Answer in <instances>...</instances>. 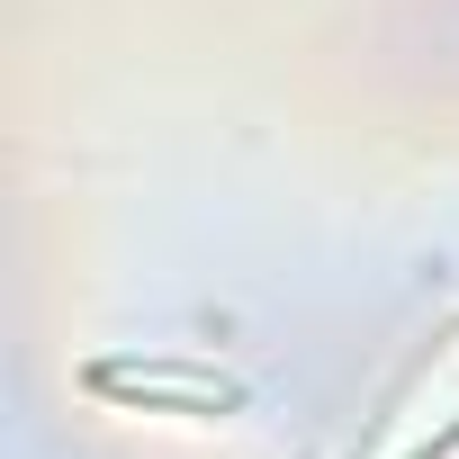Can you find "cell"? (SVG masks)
Here are the masks:
<instances>
[{
    "mask_svg": "<svg viewBox=\"0 0 459 459\" xmlns=\"http://www.w3.org/2000/svg\"><path fill=\"white\" fill-rule=\"evenodd\" d=\"M82 387L108 396V405H126V414H180V423H225V414H244V378H225L216 360H180V351L91 360Z\"/></svg>",
    "mask_w": 459,
    "mask_h": 459,
    "instance_id": "obj_1",
    "label": "cell"
},
{
    "mask_svg": "<svg viewBox=\"0 0 459 459\" xmlns=\"http://www.w3.org/2000/svg\"><path fill=\"white\" fill-rule=\"evenodd\" d=\"M450 450H459V414H450V423H441V432H423V441H414V450H405V459H450Z\"/></svg>",
    "mask_w": 459,
    "mask_h": 459,
    "instance_id": "obj_2",
    "label": "cell"
}]
</instances>
